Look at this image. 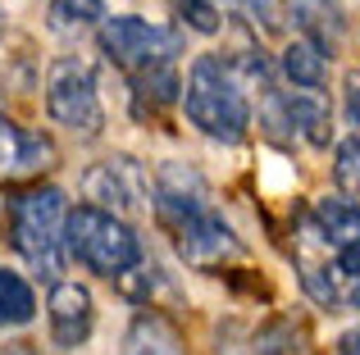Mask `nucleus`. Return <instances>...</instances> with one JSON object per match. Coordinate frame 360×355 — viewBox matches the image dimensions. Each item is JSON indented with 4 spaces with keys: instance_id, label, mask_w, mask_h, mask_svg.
I'll list each match as a JSON object with an SVG mask.
<instances>
[{
    "instance_id": "20",
    "label": "nucleus",
    "mask_w": 360,
    "mask_h": 355,
    "mask_svg": "<svg viewBox=\"0 0 360 355\" xmlns=\"http://www.w3.org/2000/svg\"><path fill=\"white\" fill-rule=\"evenodd\" d=\"M301 287H306L319 305H338V283L324 264H306V260H301Z\"/></svg>"
},
{
    "instance_id": "2",
    "label": "nucleus",
    "mask_w": 360,
    "mask_h": 355,
    "mask_svg": "<svg viewBox=\"0 0 360 355\" xmlns=\"http://www.w3.org/2000/svg\"><path fill=\"white\" fill-rule=\"evenodd\" d=\"M183 105H187V119H192L205 137H214V142H242L246 128H251L246 91L233 82V73L224 69L219 55H201V60L192 64Z\"/></svg>"
},
{
    "instance_id": "15",
    "label": "nucleus",
    "mask_w": 360,
    "mask_h": 355,
    "mask_svg": "<svg viewBox=\"0 0 360 355\" xmlns=\"http://www.w3.org/2000/svg\"><path fill=\"white\" fill-rule=\"evenodd\" d=\"M37 319V296L18 269L0 264V328H27Z\"/></svg>"
},
{
    "instance_id": "12",
    "label": "nucleus",
    "mask_w": 360,
    "mask_h": 355,
    "mask_svg": "<svg viewBox=\"0 0 360 355\" xmlns=\"http://www.w3.org/2000/svg\"><path fill=\"white\" fill-rule=\"evenodd\" d=\"M278 69H283V78H288L297 91H319V87L328 82V55L319 51L315 41L297 36V41H288V46H283Z\"/></svg>"
},
{
    "instance_id": "21",
    "label": "nucleus",
    "mask_w": 360,
    "mask_h": 355,
    "mask_svg": "<svg viewBox=\"0 0 360 355\" xmlns=\"http://www.w3.org/2000/svg\"><path fill=\"white\" fill-rule=\"evenodd\" d=\"M60 23H105V0H55Z\"/></svg>"
},
{
    "instance_id": "14",
    "label": "nucleus",
    "mask_w": 360,
    "mask_h": 355,
    "mask_svg": "<svg viewBox=\"0 0 360 355\" xmlns=\"http://www.w3.org/2000/svg\"><path fill=\"white\" fill-rule=\"evenodd\" d=\"M123 355H187V351L165 314H137L128 328V342H123Z\"/></svg>"
},
{
    "instance_id": "6",
    "label": "nucleus",
    "mask_w": 360,
    "mask_h": 355,
    "mask_svg": "<svg viewBox=\"0 0 360 355\" xmlns=\"http://www.w3.org/2000/svg\"><path fill=\"white\" fill-rule=\"evenodd\" d=\"M82 201L105 214H137L150 205V173L132 155H110L82 173Z\"/></svg>"
},
{
    "instance_id": "7",
    "label": "nucleus",
    "mask_w": 360,
    "mask_h": 355,
    "mask_svg": "<svg viewBox=\"0 0 360 355\" xmlns=\"http://www.w3.org/2000/svg\"><path fill=\"white\" fill-rule=\"evenodd\" d=\"M150 205H155L160 223H169V228H183V223H192L196 214H205L210 205H205V178L192 169V164L183 160H169L155 169V187H150Z\"/></svg>"
},
{
    "instance_id": "22",
    "label": "nucleus",
    "mask_w": 360,
    "mask_h": 355,
    "mask_svg": "<svg viewBox=\"0 0 360 355\" xmlns=\"http://www.w3.org/2000/svg\"><path fill=\"white\" fill-rule=\"evenodd\" d=\"M347 119L360 128V69L347 73Z\"/></svg>"
},
{
    "instance_id": "5",
    "label": "nucleus",
    "mask_w": 360,
    "mask_h": 355,
    "mask_svg": "<svg viewBox=\"0 0 360 355\" xmlns=\"http://www.w3.org/2000/svg\"><path fill=\"white\" fill-rule=\"evenodd\" d=\"M46 114L60 128H69L73 137H101L105 128V109H101L96 73L82 60H55L46 73Z\"/></svg>"
},
{
    "instance_id": "9",
    "label": "nucleus",
    "mask_w": 360,
    "mask_h": 355,
    "mask_svg": "<svg viewBox=\"0 0 360 355\" xmlns=\"http://www.w3.org/2000/svg\"><path fill=\"white\" fill-rule=\"evenodd\" d=\"M178 255L192 269H219L224 260L242 255V237L233 232V223H224L214 210H205V214H196L192 223L178 228Z\"/></svg>"
},
{
    "instance_id": "4",
    "label": "nucleus",
    "mask_w": 360,
    "mask_h": 355,
    "mask_svg": "<svg viewBox=\"0 0 360 355\" xmlns=\"http://www.w3.org/2000/svg\"><path fill=\"white\" fill-rule=\"evenodd\" d=\"M101 51L128 73H150V69H165L183 55V32L178 27H160L150 18L137 14H115L101 23Z\"/></svg>"
},
{
    "instance_id": "24",
    "label": "nucleus",
    "mask_w": 360,
    "mask_h": 355,
    "mask_svg": "<svg viewBox=\"0 0 360 355\" xmlns=\"http://www.w3.org/2000/svg\"><path fill=\"white\" fill-rule=\"evenodd\" d=\"M338 269L360 278V241H356V246H347V250H338Z\"/></svg>"
},
{
    "instance_id": "16",
    "label": "nucleus",
    "mask_w": 360,
    "mask_h": 355,
    "mask_svg": "<svg viewBox=\"0 0 360 355\" xmlns=\"http://www.w3.org/2000/svg\"><path fill=\"white\" fill-rule=\"evenodd\" d=\"M333 178L342 192L360 196V137H347V142H338L333 151Z\"/></svg>"
},
{
    "instance_id": "19",
    "label": "nucleus",
    "mask_w": 360,
    "mask_h": 355,
    "mask_svg": "<svg viewBox=\"0 0 360 355\" xmlns=\"http://www.w3.org/2000/svg\"><path fill=\"white\" fill-rule=\"evenodd\" d=\"M297 328H292L288 319L269 323V328H260V337H255V355H297Z\"/></svg>"
},
{
    "instance_id": "11",
    "label": "nucleus",
    "mask_w": 360,
    "mask_h": 355,
    "mask_svg": "<svg viewBox=\"0 0 360 355\" xmlns=\"http://www.w3.org/2000/svg\"><path fill=\"white\" fill-rule=\"evenodd\" d=\"M55 160L51 142L46 137H32L14 123V119L0 114V173H14V169H46Z\"/></svg>"
},
{
    "instance_id": "13",
    "label": "nucleus",
    "mask_w": 360,
    "mask_h": 355,
    "mask_svg": "<svg viewBox=\"0 0 360 355\" xmlns=\"http://www.w3.org/2000/svg\"><path fill=\"white\" fill-rule=\"evenodd\" d=\"M315 228L328 246L347 250L360 241V205L342 201V196H319L315 201Z\"/></svg>"
},
{
    "instance_id": "28",
    "label": "nucleus",
    "mask_w": 360,
    "mask_h": 355,
    "mask_svg": "<svg viewBox=\"0 0 360 355\" xmlns=\"http://www.w3.org/2000/svg\"><path fill=\"white\" fill-rule=\"evenodd\" d=\"M0 41H5V9H0Z\"/></svg>"
},
{
    "instance_id": "18",
    "label": "nucleus",
    "mask_w": 360,
    "mask_h": 355,
    "mask_svg": "<svg viewBox=\"0 0 360 355\" xmlns=\"http://www.w3.org/2000/svg\"><path fill=\"white\" fill-rule=\"evenodd\" d=\"M178 14H183V23L192 32H205V36H214L224 27V14L214 0H178Z\"/></svg>"
},
{
    "instance_id": "25",
    "label": "nucleus",
    "mask_w": 360,
    "mask_h": 355,
    "mask_svg": "<svg viewBox=\"0 0 360 355\" xmlns=\"http://www.w3.org/2000/svg\"><path fill=\"white\" fill-rule=\"evenodd\" d=\"M338 355H360V328H352L342 337V351H338Z\"/></svg>"
},
{
    "instance_id": "1",
    "label": "nucleus",
    "mask_w": 360,
    "mask_h": 355,
    "mask_svg": "<svg viewBox=\"0 0 360 355\" xmlns=\"http://www.w3.org/2000/svg\"><path fill=\"white\" fill-rule=\"evenodd\" d=\"M64 219H69V205H64V192L51 182H37L9 201V246L41 278H55L64 269Z\"/></svg>"
},
{
    "instance_id": "26",
    "label": "nucleus",
    "mask_w": 360,
    "mask_h": 355,
    "mask_svg": "<svg viewBox=\"0 0 360 355\" xmlns=\"http://www.w3.org/2000/svg\"><path fill=\"white\" fill-rule=\"evenodd\" d=\"M347 301H352L356 310H360V278H356V287H352V292H347Z\"/></svg>"
},
{
    "instance_id": "27",
    "label": "nucleus",
    "mask_w": 360,
    "mask_h": 355,
    "mask_svg": "<svg viewBox=\"0 0 360 355\" xmlns=\"http://www.w3.org/2000/svg\"><path fill=\"white\" fill-rule=\"evenodd\" d=\"M0 355H27V351H18V347H5V351H0Z\"/></svg>"
},
{
    "instance_id": "10",
    "label": "nucleus",
    "mask_w": 360,
    "mask_h": 355,
    "mask_svg": "<svg viewBox=\"0 0 360 355\" xmlns=\"http://www.w3.org/2000/svg\"><path fill=\"white\" fill-rule=\"evenodd\" d=\"M283 119H288L292 133H301L310 146H328L333 142V114H328V100L319 91H292L278 100Z\"/></svg>"
},
{
    "instance_id": "23",
    "label": "nucleus",
    "mask_w": 360,
    "mask_h": 355,
    "mask_svg": "<svg viewBox=\"0 0 360 355\" xmlns=\"http://www.w3.org/2000/svg\"><path fill=\"white\" fill-rule=\"evenodd\" d=\"M246 9H251L255 14V23H260L264 18V27H274L283 18V9H278V0H246Z\"/></svg>"
},
{
    "instance_id": "8",
    "label": "nucleus",
    "mask_w": 360,
    "mask_h": 355,
    "mask_svg": "<svg viewBox=\"0 0 360 355\" xmlns=\"http://www.w3.org/2000/svg\"><path fill=\"white\" fill-rule=\"evenodd\" d=\"M46 319H51V342L60 351H78L91 337V323H96V301L82 283H64L55 278L51 296H46Z\"/></svg>"
},
{
    "instance_id": "3",
    "label": "nucleus",
    "mask_w": 360,
    "mask_h": 355,
    "mask_svg": "<svg viewBox=\"0 0 360 355\" xmlns=\"http://www.w3.org/2000/svg\"><path fill=\"white\" fill-rule=\"evenodd\" d=\"M64 250L78 264H87L101 278H119L132 264H141V241L119 214H105L96 205H78L64 219Z\"/></svg>"
},
{
    "instance_id": "17",
    "label": "nucleus",
    "mask_w": 360,
    "mask_h": 355,
    "mask_svg": "<svg viewBox=\"0 0 360 355\" xmlns=\"http://www.w3.org/2000/svg\"><path fill=\"white\" fill-rule=\"evenodd\" d=\"M137 91L146 100H155V105H169V100L183 91V82H178V73H174V64H165V69H150V73H141L137 78Z\"/></svg>"
}]
</instances>
